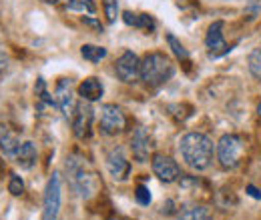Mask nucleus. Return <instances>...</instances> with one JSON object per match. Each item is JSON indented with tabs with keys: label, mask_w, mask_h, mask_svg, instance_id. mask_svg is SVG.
Here are the masks:
<instances>
[{
	"label": "nucleus",
	"mask_w": 261,
	"mask_h": 220,
	"mask_svg": "<svg viewBox=\"0 0 261 220\" xmlns=\"http://www.w3.org/2000/svg\"><path fill=\"white\" fill-rule=\"evenodd\" d=\"M18 148H20V140H18L16 134H12V132L0 134V150L4 152V156L14 158L16 152H18Z\"/></svg>",
	"instance_id": "f3484780"
},
{
	"label": "nucleus",
	"mask_w": 261,
	"mask_h": 220,
	"mask_svg": "<svg viewBox=\"0 0 261 220\" xmlns=\"http://www.w3.org/2000/svg\"><path fill=\"white\" fill-rule=\"evenodd\" d=\"M66 176H68V184L72 190L81 196V198H91L97 192V176L95 172L89 168L87 160L81 156L66 158Z\"/></svg>",
	"instance_id": "7ed1b4c3"
},
{
	"label": "nucleus",
	"mask_w": 261,
	"mask_h": 220,
	"mask_svg": "<svg viewBox=\"0 0 261 220\" xmlns=\"http://www.w3.org/2000/svg\"><path fill=\"white\" fill-rule=\"evenodd\" d=\"M151 166H153V174H155L159 180L167 182V184L179 180V176H181V168H179V164H177L171 156L155 154L153 160H151Z\"/></svg>",
	"instance_id": "9b49d317"
},
{
	"label": "nucleus",
	"mask_w": 261,
	"mask_h": 220,
	"mask_svg": "<svg viewBox=\"0 0 261 220\" xmlns=\"http://www.w3.org/2000/svg\"><path fill=\"white\" fill-rule=\"evenodd\" d=\"M249 72L255 76V78H259L261 80V48H255L251 54H249Z\"/></svg>",
	"instance_id": "b1692460"
},
{
	"label": "nucleus",
	"mask_w": 261,
	"mask_h": 220,
	"mask_svg": "<svg viewBox=\"0 0 261 220\" xmlns=\"http://www.w3.org/2000/svg\"><path fill=\"white\" fill-rule=\"evenodd\" d=\"M123 20L125 24L135 26V28H143V30H153L155 28V20L149 16V14H135V12H123Z\"/></svg>",
	"instance_id": "dca6fc26"
},
{
	"label": "nucleus",
	"mask_w": 261,
	"mask_h": 220,
	"mask_svg": "<svg viewBox=\"0 0 261 220\" xmlns=\"http://www.w3.org/2000/svg\"><path fill=\"white\" fill-rule=\"evenodd\" d=\"M6 66H8V56H6V54L0 50V74L6 70Z\"/></svg>",
	"instance_id": "cd10ccee"
},
{
	"label": "nucleus",
	"mask_w": 261,
	"mask_h": 220,
	"mask_svg": "<svg viewBox=\"0 0 261 220\" xmlns=\"http://www.w3.org/2000/svg\"><path fill=\"white\" fill-rule=\"evenodd\" d=\"M81 54H83V58L89 60V62H100V60L107 56V48L95 46V44H83Z\"/></svg>",
	"instance_id": "6ab92c4d"
},
{
	"label": "nucleus",
	"mask_w": 261,
	"mask_h": 220,
	"mask_svg": "<svg viewBox=\"0 0 261 220\" xmlns=\"http://www.w3.org/2000/svg\"><path fill=\"white\" fill-rule=\"evenodd\" d=\"M179 154L193 170H205L213 160V142L203 132H187L179 140Z\"/></svg>",
	"instance_id": "f257e3e1"
},
{
	"label": "nucleus",
	"mask_w": 261,
	"mask_h": 220,
	"mask_svg": "<svg viewBox=\"0 0 261 220\" xmlns=\"http://www.w3.org/2000/svg\"><path fill=\"white\" fill-rule=\"evenodd\" d=\"M66 8L70 12H83V14H95L97 12V6L93 0H70L66 4Z\"/></svg>",
	"instance_id": "aec40b11"
},
{
	"label": "nucleus",
	"mask_w": 261,
	"mask_h": 220,
	"mask_svg": "<svg viewBox=\"0 0 261 220\" xmlns=\"http://www.w3.org/2000/svg\"><path fill=\"white\" fill-rule=\"evenodd\" d=\"M14 158H16V164L20 168H27V170L33 168L34 162H36V146H34L33 142H22Z\"/></svg>",
	"instance_id": "2eb2a0df"
},
{
	"label": "nucleus",
	"mask_w": 261,
	"mask_h": 220,
	"mask_svg": "<svg viewBox=\"0 0 261 220\" xmlns=\"http://www.w3.org/2000/svg\"><path fill=\"white\" fill-rule=\"evenodd\" d=\"M93 118H95V112L91 108V104L87 100L79 102L76 104V110H74V116H72V132L76 138H89L91 136V126H93Z\"/></svg>",
	"instance_id": "9d476101"
},
{
	"label": "nucleus",
	"mask_w": 261,
	"mask_h": 220,
	"mask_svg": "<svg viewBox=\"0 0 261 220\" xmlns=\"http://www.w3.org/2000/svg\"><path fill=\"white\" fill-rule=\"evenodd\" d=\"M44 2H48V4H55V2H59V0H44Z\"/></svg>",
	"instance_id": "7c9ffc66"
},
{
	"label": "nucleus",
	"mask_w": 261,
	"mask_h": 220,
	"mask_svg": "<svg viewBox=\"0 0 261 220\" xmlns=\"http://www.w3.org/2000/svg\"><path fill=\"white\" fill-rule=\"evenodd\" d=\"M63 204V182L61 174L53 172V176L46 182L44 188V200H42V220H57Z\"/></svg>",
	"instance_id": "39448f33"
},
{
	"label": "nucleus",
	"mask_w": 261,
	"mask_h": 220,
	"mask_svg": "<svg viewBox=\"0 0 261 220\" xmlns=\"http://www.w3.org/2000/svg\"><path fill=\"white\" fill-rule=\"evenodd\" d=\"M243 148H245V142L239 134H223L217 142V160L221 168L225 170L237 168L243 156Z\"/></svg>",
	"instance_id": "20e7f679"
},
{
	"label": "nucleus",
	"mask_w": 261,
	"mask_h": 220,
	"mask_svg": "<svg viewBox=\"0 0 261 220\" xmlns=\"http://www.w3.org/2000/svg\"><path fill=\"white\" fill-rule=\"evenodd\" d=\"M175 74V64L163 52H149L141 60V80L149 88H159Z\"/></svg>",
	"instance_id": "f03ea898"
},
{
	"label": "nucleus",
	"mask_w": 261,
	"mask_h": 220,
	"mask_svg": "<svg viewBox=\"0 0 261 220\" xmlns=\"http://www.w3.org/2000/svg\"><path fill=\"white\" fill-rule=\"evenodd\" d=\"M34 95H36V98H38L42 104H57V100H55V98H50V95L46 92V82H44L42 78H38V80H36Z\"/></svg>",
	"instance_id": "4be33fe9"
},
{
	"label": "nucleus",
	"mask_w": 261,
	"mask_h": 220,
	"mask_svg": "<svg viewBox=\"0 0 261 220\" xmlns=\"http://www.w3.org/2000/svg\"><path fill=\"white\" fill-rule=\"evenodd\" d=\"M211 210L207 206H183L179 220H211Z\"/></svg>",
	"instance_id": "a211bd4d"
},
{
	"label": "nucleus",
	"mask_w": 261,
	"mask_h": 220,
	"mask_svg": "<svg viewBox=\"0 0 261 220\" xmlns=\"http://www.w3.org/2000/svg\"><path fill=\"white\" fill-rule=\"evenodd\" d=\"M83 24H87V26H91V28H95V30H97V32H102V24L98 22L97 18H87V16H85V18H83Z\"/></svg>",
	"instance_id": "bb28decb"
},
{
	"label": "nucleus",
	"mask_w": 261,
	"mask_h": 220,
	"mask_svg": "<svg viewBox=\"0 0 261 220\" xmlns=\"http://www.w3.org/2000/svg\"><path fill=\"white\" fill-rule=\"evenodd\" d=\"M167 42H169V46H171V50H173V54L179 58V60H183V62H187L189 64V52H187V48L169 32L167 34Z\"/></svg>",
	"instance_id": "412c9836"
},
{
	"label": "nucleus",
	"mask_w": 261,
	"mask_h": 220,
	"mask_svg": "<svg viewBox=\"0 0 261 220\" xmlns=\"http://www.w3.org/2000/svg\"><path fill=\"white\" fill-rule=\"evenodd\" d=\"M115 72L119 76V80H123L125 84H133L141 78V60L135 52L130 50H125L119 60L115 62Z\"/></svg>",
	"instance_id": "0eeeda50"
},
{
	"label": "nucleus",
	"mask_w": 261,
	"mask_h": 220,
	"mask_svg": "<svg viewBox=\"0 0 261 220\" xmlns=\"http://www.w3.org/2000/svg\"><path fill=\"white\" fill-rule=\"evenodd\" d=\"M135 198H137V202L143 204V206H149V204H151V192H149L147 186H143V184L137 186V190H135Z\"/></svg>",
	"instance_id": "a878e982"
},
{
	"label": "nucleus",
	"mask_w": 261,
	"mask_h": 220,
	"mask_svg": "<svg viewBox=\"0 0 261 220\" xmlns=\"http://www.w3.org/2000/svg\"><path fill=\"white\" fill-rule=\"evenodd\" d=\"M127 126L125 112L117 104H102L100 106V132L107 136L121 134Z\"/></svg>",
	"instance_id": "423d86ee"
},
{
	"label": "nucleus",
	"mask_w": 261,
	"mask_h": 220,
	"mask_svg": "<svg viewBox=\"0 0 261 220\" xmlns=\"http://www.w3.org/2000/svg\"><path fill=\"white\" fill-rule=\"evenodd\" d=\"M55 100L57 106L61 108V112L65 114L68 120H72L74 110H76V98H74V86L70 78H61L57 82V90H55Z\"/></svg>",
	"instance_id": "6e6552de"
},
{
	"label": "nucleus",
	"mask_w": 261,
	"mask_h": 220,
	"mask_svg": "<svg viewBox=\"0 0 261 220\" xmlns=\"http://www.w3.org/2000/svg\"><path fill=\"white\" fill-rule=\"evenodd\" d=\"M247 192H249V194H251L253 198H257V200H261V192H259L257 188H255V186H247Z\"/></svg>",
	"instance_id": "c85d7f7f"
},
{
	"label": "nucleus",
	"mask_w": 261,
	"mask_h": 220,
	"mask_svg": "<svg viewBox=\"0 0 261 220\" xmlns=\"http://www.w3.org/2000/svg\"><path fill=\"white\" fill-rule=\"evenodd\" d=\"M8 192L12 196H20L24 192V180L18 176V174H12L10 180H8Z\"/></svg>",
	"instance_id": "393cba45"
},
{
	"label": "nucleus",
	"mask_w": 261,
	"mask_h": 220,
	"mask_svg": "<svg viewBox=\"0 0 261 220\" xmlns=\"http://www.w3.org/2000/svg\"><path fill=\"white\" fill-rule=\"evenodd\" d=\"M151 136L145 128H137L133 138H130V150L137 162H147L149 160V150H151Z\"/></svg>",
	"instance_id": "ddd939ff"
},
{
	"label": "nucleus",
	"mask_w": 261,
	"mask_h": 220,
	"mask_svg": "<svg viewBox=\"0 0 261 220\" xmlns=\"http://www.w3.org/2000/svg\"><path fill=\"white\" fill-rule=\"evenodd\" d=\"M79 96L87 102H97L98 98L102 96V84L100 80L91 76V78H85L81 84H79Z\"/></svg>",
	"instance_id": "4468645a"
},
{
	"label": "nucleus",
	"mask_w": 261,
	"mask_h": 220,
	"mask_svg": "<svg viewBox=\"0 0 261 220\" xmlns=\"http://www.w3.org/2000/svg\"><path fill=\"white\" fill-rule=\"evenodd\" d=\"M257 114H259V118H261V102L257 104Z\"/></svg>",
	"instance_id": "c756f323"
},
{
	"label": "nucleus",
	"mask_w": 261,
	"mask_h": 220,
	"mask_svg": "<svg viewBox=\"0 0 261 220\" xmlns=\"http://www.w3.org/2000/svg\"><path fill=\"white\" fill-rule=\"evenodd\" d=\"M102 8H105V16L107 22L113 24L119 16V0H102Z\"/></svg>",
	"instance_id": "5701e85b"
},
{
	"label": "nucleus",
	"mask_w": 261,
	"mask_h": 220,
	"mask_svg": "<svg viewBox=\"0 0 261 220\" xmlns=\"http://www.w3.org/2000/svg\"><path fill=\"white\" fill-rule=\"evenodd\" d=\"M107 170L115 180H125L130 172V162L121 148H113L107 156Z\"/></svg>",
	"instance_id": "f8f14e48"
},
{
	"label": "nucleus",
	"mask_w": 261,
	"mask_h": 220,
	"mask_svg": "<svg viewBox=\"0 0 261 220\" xmlns=\"http://www.w3.org/2000/svg\"><path fill=\"white\" fill-rule=\"evenodd\" d=\"M205 46H207L209 58H221V56L231 52V46L223 38V22L221 20H217L209 26L207 36H205Z\"/></svg>",
	"instance_id": "1a4fd4ad"
}]
</instances>
